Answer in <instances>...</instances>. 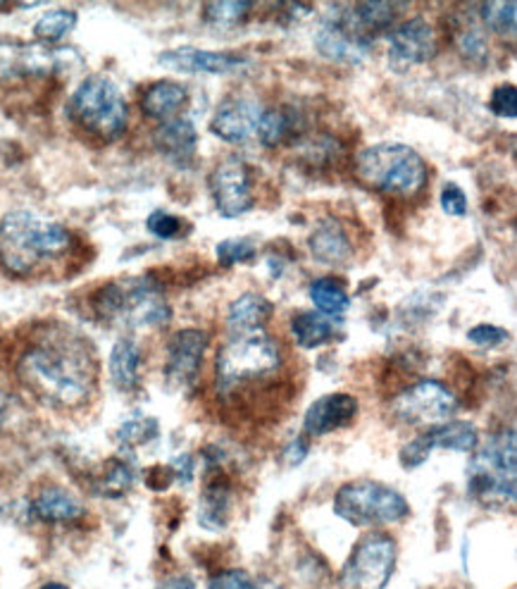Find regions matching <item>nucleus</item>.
Listing matches in <instances>:
<instances>
[{"instance_id":"nucleus-1","label":"nucleus","mask_w":517,"mask_h":589,"mask_svg":"<svg viewBox=\"0 0 517 589\" xmlns=\"http://www.w3.org/2000/svg\"><path fill=\"white\" fill-rule=\"evenodd\" d=\"M24 390L58 411L82 409L99 386V359L89 339L68 328H45L18 359Z\"/></svg>"},{"instance_id":"nucleus-2","label":"nucleus","mask_w":517,"mask_h":589,"mask_svg":"<svg viewBox=\"0 0 517 589\" xmlns=\"http://www.w3.org/2000/svg\"><path fill=\"white\" fill-rule=\"evenodd\" d=\"M467 496L487 510H508L517 494V440L510 425L494 427L469 454Z\"/></svg>"},{"instance_id":"nucleus-3","label":"nucleus","mask_w":517,"mask_h":589,"mask_svg":"<svg viewBox=\"0 0 517 589\" xmlns=\"http://www.w3.org/2000/svg\"><path fill=\"white\" fill-rule=\"evenodd\" d=\"M70 248L68 227L31 210H12L0 220V266L14 277L34 275L43 262L65 256Z\"/></svg>"},{"instance_id":"nucleus-4","label":"nucleus","mask_w":517,"mask_h":589,"mask_svg":"<svg viewBox=\"0 0 517 589\" xmlns=\"http://www.w3.org/2000/svg\"><path fill=\"white\" fill-rule=\"evenodd\" d=\"M285 351L268 332L229 337L215 355L217 399H234L258 382L275 380L285 370Z\"/></svg>"},{"instance_id":"nucleus-5","label":"nucleus","mask_w":517,"mask_h":589,"mask_svg":"<svg viewBox=\"0 0 517 589\" xmlns=\"http://www.w3.org/2000/svg\"><path fill=\"white\" fill-rule=\"evenodd\" d=\"M93 313L105 324L122 330L167 328L172 308L153 277H124L93 293Z\"/></svg>"},{"instance_id":"nucleus-6","label":"nucleus","mask_w":517,"mask_h":589,"mask_svg":"<svg viewBox=\"0 0 517 589\" xmlns=\"http://www.w3.org/2000/svg\"><path fill=\"white\" fill-rule=\"evenodd\" d=\"M353 175L360 184L378 194L413 198L425 192L430 165L413 146L384 142L368 146L355 155Z\"/></svg>"},{"instance_id":"nucleus-7","label":"nucleus","mask_w":517,"mask_h":589,"mask_svg":"<svg viewBox=\"0 0 517 589\" xmlns=\"http://www.w3.org/2000/svg\"><path fill=\"white\" fill-rule=\"evenodd\" d=\"M72 124L101 144H113L127 132L130 107L120 86L105 74H91L68 101Z\"/></svg>"},{"instance_id":"nucleus-8","label":"nucleus","mask_w":517,"mask_h":589,"mask_svg":"<svg viewBox=\"0 0 517 589\" xmlns=\"http://www.w3.org/2000/svg\"><path fill=\"white\" fill-rule=\"evenodd\" d=\"M332 510L343 523L365 527V530L401 525L413 514L409 499L399 489L370 477L341 485L334 494Z\"/></svg>"},{"instance_id":"nucleus-9","label":"nucleus","mask_w":517,"mask_h":589,"mask_svg":"<svg viewBox=\"0 0 517 589\" xmlns=\"http://www.w3.org/2000/svg\"><path fill=\"white\" fill-rule=\"evenodd\" d=\"M461 411V399L448 384L425 378L405 384L389 401V417L403 427H434L453 421Z\"/></svg>"},{"instance_id":"nucleus-10","label":"nucleus","mask_w":517,"mask_h":589,"mask_svg":"<svg viewBox=\"0 0 517 589\" xmlns=\"http://www.w3.org/2000/svg\"><path fill=\"white\" fill-rule=\"evenodd\" d=\"M396 564L399 541L389 533H365L343 561L337 589H386Z\"/></svg>"},{"instance_id":"nucleus-11","label":"nucleus","mask_w":517,"mask_h":589,"mask_svg":"<svg viewBox=\"0 0 517 589\" xmlns=\"http://www.w3.org/2000/svg\"><path fill=\"white\" fill-rule=\"evenodd\" d=\"M208 189L215 210L227 220H237L256 208V173L241 158L217 163L208 177Z\"/></svg>"},{"instance_id":"nucleus-12","label":"nucleus","mask_w":517,"mask_h":589,"mask_svg":"<svg viewBox=\"0 0 517 589\" xmlns=\"http://www.w3.org/2000/svg\"><path fill=\"white\" fill-rule=\"evenodd\" d=\"M208 344V332L198 328H184L169 337L165 351V380L172 390H192L198 382Z\"/></svg>"},{"instance_id":"nucleus-13","label":"nucleus","mask_w":517,"mask_h":589,"mask_svg":"<svg viewBox=\"0 0 517 589\" xmlns=\"http://www.w3.org/2000/svg\"><path fill=\"white\" fill-rule=\"evenodd\" d=\"M312 43H316L318 53L324 60L341 62V65H360L372 51V43L360 39L355 31L343 22L339 6L334 8V14H327V18L320 20Z\"/></svg>"},{"instance_id":"nucleus-14","label":"nucleus","mask_w":517,"mask_h":589,"mask_svg":"<svg viewBox=\"0 0 517 589\" xmlns=\"http://www.w3.org/2000/svg\"><path fill=\"white\" fill-rule=\"evenodd\" d=\"M265 107L248 96H227L217 105V111L210 120V132L223 138L225 144L241 146L256 138L258 124Z\"/></svg>"},{"instance_id":"nucleus-15","label":"nucleus","mask_w":517,"mask_h":589,"mask_svg":"<svg viewBox=\"0 0 517 589\" xmlns=\"http://www.w3.org/2000/svg\"><path fill=\"white\" fill-rule=\"evenodd\" d=\"M389 55L403 65H425L438 55V37L425 18H409L386 31Z\"/></svg>"},{"instance_id":"nucleus-16","label":"nucleus","mask_w":517,"mask_h":589,"mask_svg":"<svg viewBox=\"0 0 517 589\" xmlns=\"http://www.w3.org/2000/svg\"><path fill=\"white\" fill-rule=\"evenodd\" d=\"M360 413V401L353 394L334 392L316 399L303 415V434L308 440H320L327 434L347 430L355 423Z\"/></svg>"},{"instance_id":"nucleus-17","label":"nucleus","mask_w":517,"mask_h":589,"mask_svg":"<svg viewBox=\"0 0 517 589\" xmlns=\"http://www.w3.org/2000/svg\"><path fill=\"white\" fill-rule=\"evenodd\" d=\"M234 485L223 463L206 465V485L198 499V525L208 533H223L231 520Z\"/></svg>"},{"instance_id":"nucleus-18","label":"nucleus","mask_w":517,"mask_h":589,"mask_svg":"<svg viewBox=\"0 0 517 589\" xmlns=\"http://www.w3.org/2000/svg\"><path fill=\"white\" fill-rule=\"evenodd\" d=\"M158 65L186 74H234L248 68V60L237 53L203 51L194 49V45H182V49L161 53Z\"/></svg>"},{"instance_id":"nucleus-19","label":"nucleus","mask_w":517,"mask_h":589,"mask_svg":"<svg viewBox=\"0 0 517 589\" xmlns=\"http://www.w3.org/2000/svg\"><path fill=\"white\" fill-rule=\"evenodd\" d=\"M153 144L163 158L177 167H189L196 161L198 151V132L196 124L186 117H175L161 122V127L153 134Z\"/></svg>"},{"instance_id":"nucleus-20","label":"nucleus","mask_w":517,"mask_h":589,"mask_svg":"<svg viewBox=\"0 0 517 589\" xmlns=\"http://www.w3.org/2000/svg\"><path fill=\"white\" fill-rule=\"evenodd\" d=\"M308 251L322 266L341 268L353 258V241L349 229L337 217H327L308 237Z\"/></svg>"},{"instance_id":"nucleus-21","label":"nucleus","mask_w":517,"mask_h":589,"mask_svg":"<svg viewBox=\"0 0 517 589\" xmlns=\"http://www.w3.org/2000/svg\"><path fill=\"white\" fill-rule=\"evenodd\" d=\"M275 316V303L265 299L262 293L246 291L234 299L227 310V332L229 337L268 332V324Z\"/></svg>"},{"instance_id":"nucleus-22","label":"nucleus","mask_w":517,"mask_h":589,"mask_svg":"<svg viewBox=\"0 0 517 589\" xmlns=\"http://www.w3.org/2000/svg\"><path fill=\"white\" fill-rule=\"evenodd\" d=\"M306 130L303 115L299 111H293L289 105H279V107H265L260 124H258V134L256 138L265 148H281L296 144Z\"/></svg>"},{"instance_id":"nucleus-23","label":"nucleus","mask_w":517,"mask_h":589,"mask_svg":"<svg viewBox=\"0 0 517 589\" xmlns=\"http://www.w3.org/2000/svg\"><path fill=\"white\" fill-rule=\"evenodd\" d=\"M31 514L43 523L65 525V523L82 520L86 508L80 502V496H74L72 492L62 489L58 485H51V487H43L34 496V502H31Z\"/></svg>"},{"instance_id":"nucleus-24","label":"nucleus","mask_w":517,"mask_h":589,"mask_svg":"<svg viewBox=\"0 0 517 589\" xmlns=\"http://www.w3.org/2000/svg\"><path fill=\"white\" fill-rule=\"evenodd\" d=\"M186 105H189V91L172 80L153 82L151 86H146L144 96H141V113L161 122L179 117Z\"/></svg>"},{"instance_id":"nucleus-25","label":"nucleus","mask_w":517,"mask_h":589,"mask_svg":"<svg viewBox=\"0 0 517 589\" xmlns=\"http://www.w3.org/2000/svg\"><path fill=\"white\" fill-rule=\"evenodd\" d=\"M141 368H144V351H141L136 341L130 337L115 341L107 359V372L115 390L134 392L141 384Z\"/></svg>"},{"instance_id":"nucleus-26","label":"nucleus","mask_w":517,"mask_h":589,"mask_svg":"<svg viewBox=\"0 0 517 589\" xmlns=\"http://www.w3.org/2000/svg\"><path fill=\"white\" fill-rule=\"evenodd\" d=\"M339 328L341 320L327 318L318 310H299L291 318V337L296 341V347L301 349H320L332 344L334 339H339Z\"/></svg>"},{"instance_id":"nucleus-27","label":"nucleus","mask_w":517,"mask_h":589,"mask_svg":"<svg viewBox=\"0 0 517 589\" xmlns=\"http://www.w3.org/2000/svg\"><path fill=\"white\" fill-rule=\"evenodd\" d=\"M427 440L432 444V448H446V452H458V454H475V448L479 446V430L467 423V421H453L442 423V425H434L425 430Z\"/></svg>"},{"instance_id":"nucleus-28","label":"nucleus","mask_w":517,"mask_h":589,"mask_svg":"<svg viewBox=\"0 0 517 589\" xmlns=\"http://www.w3.org/2000/svg\"><path fill=\"white\" fill-rule=\"evenodd\" d=\"M136 483V473L130 461L124 458H110L103 463L101 473L93 477V494L103 496V499H120L127 494Z\"/></svg>"},{"instance_id":"nucleus-29","label":"nucleus","mask_w":517,"mask_h":589,"mask_svg":"<svg viewBox=\"0 0 517 589\" xmlns=\"http://www.w3.org/2000/svg\"><path fill=\"white\" fill-rule=\"evenodd\" d=\"M308 297L312 303H316L318 313L334 318V320H341L351 308V297H349L347 287H343L334 277H320L316 279V282H310Z\"/></svg>"},{"instance_id":"nucleus-30","label":"nucleus","mask_w":517,"mask_h":589,"mask_svg":"<svg viewBox=\"0 0 517 589\" xmlns=\"http://www.w3.org/2000/svg\"><path fill=\"white\" fill-rule=\"evenodd\" d=\"M451 39L456 51L461 53L463 60H467L469 65H484L489 60V41L487 31L473 20H461L456 27L451 29Z\"/></svg>"},{"instance_id":"nucleus-31","label":"nucleus","mask_w":517,"mask_h":589,"mask_svg":"<svg viewBox=\"0 0 517 589\" xmlns=\"http://www.w3.org/2000/svg\"><path fill=\"white\" fill-rule=\"evenodd\" d=\"M254 8L256 3H248V0H217V3L203 6V20L213 29H234L248 20Z\"/></svg>"},{"instance_id":"nucleus-32","label":"nucleus","mask_w":517,"mask_h":589,"mask_svg":"<svg viewBox=\"0 0 517 589\" xmlns=\"http://www.w3.org/2000/svg\"><path fill=\"white\" fill-rule=\"evenodd\" d=\"M479 10V22L484 29H489L492 34L500 39H513L515 37V24H517V3L515 0H500V3H484L477 6Z\"/></svg>"},{"instance_id":"nucleus-33","label":"nucleus","mask_w":517,"mask_h":589,"mask_svg":"<svg viewBox=\"0 0 517 589\" xmlns=\"http://www.w3.org/2000/svg\"><path fill=\"white\" fill-rule=\"evenodd\" d=\"M76 22H80V18H76L74 10H62V8L51 10V12H45L43 18H39V22L34 24V37L43 45H55L72 34V31L76 29Z\"/></svg>"},{"instance_id":"nucleus-34","label":"nucleus","mask_w":517,"mask_h":589,"mask_svg":"<svg viewBox=\"0 0 517 589\" xmlns=\"http://www.w3.org/2000/svg\"><path fill=\"white\" fill-rule=\"evenodd\" d=\"M158 434H161V423L155 421V417L138 415V417H132V421L120 425L115 440L122 448H138V446L153 442L155 437H158Z\"/></svg>"},{"instance_id":"nucleus-35","label":"nucleus","mask_w":517,"mask_h":589,"mask_svg":"<svg viewBox=\"0 0 517 589\" xmlns=\"http://www.w3.org/2000/svg\"><path fill=\"white\" fill-rule=\"evenodd\" d=\"M215 256L223 268L246 266V262L256 260L258 246L250 239H225L215 246Z\"/></svg>"},{"instance_id":"nucleus-36","label":"nucleus","mask_w":517,"mask_h":589,"mask_svg":"<svg viewBox=\"0 0 517 589\" xmlns=\"http://www.w3.org/2000/svg\"><path fill=\"white\" fill-rule=\"evenodd\" d=\"M146 227L153 237H158L163 241H169V239H179L186 235V223L182 220V217L177 215H172L167 210H153L148 215V220H146Z\"/></svg>"},{"instance_id":"nucleus-37","label":"nucleus","mask_w":517,"mask_h":589,"mask_svg":"<svg viewBox=\"0 0 517 589\" xmlns=\"http://www.w3.org/2000/svg\"><path fill=\"white\" fill-rule=\"evenodd\" d=\"M432 454H434V448H432V444L427 440V434L420 432L417 437L409 440L401 446L399 463H401L403 471H417L432 458Z\"/></svg>"},{"instance_id":"nucleus-38","label":"nucleus","mask_w":517,"mask_h":589,"mask_svg":"<svg viewBox=\"0 0 517 589\" xmlns=\"http://www.w3.org/2000/svg\"><path fill=\"white\" fill-rule=\"evenodd\" d=\"M508 339H510L508 330L498 328V324H489V322L475 324L473 330H467V341L477 349H498V347H504Z\"/></svg>"},{"instance_id":"nucleus-39","label":"nucleus","mask_w":517,"mask_h":589,"mask_svg":"<svg viewBox=\"0 0 517 589\" xmlns=\"http://www.w3.org/2000/svg\"><path fill=\"white\" fill-rule=\"evenodd\" d=\"M208 589H256V578L244 568H225L210 576Z\"/></svg>"},{"instance_id":"nucleus-40","label":"nucleus","mask_w":517,"mask_h":589,"mask_svg":"<svg viewBox=\"0 0 517 589\" xmlns=\"http://www.w3.org/2000/svg\"><path fill=\"white\" fill-rule=\"evenodd\" d=\"M489 111L496 117H517V89L513 84H500L494 89L492 99H489Z\"/></svg>"},{"instance_id":"nucleus-41","label":"nucleus","mask_w":517,"mask_h":589,"mask_svg":"<svg viewBox=\"0 0 517 589\" xmlns=\"http://www.w3.org/2000/svg\"><path fill=\"white\" fill-rule=\"evenodd\" d=\"M438 200H442V208L446 215H451V217H465L467 215V196L458 184H453V182L444 184Z\"/></svg>"},{"instance_id":"nucleus-42","label":"nucleus","mask_w":517,"mask_h":589,"mask_svg":"<svg viewBox=\"0 0 517 589\" xmlns=\"http://www.w3.org/2000/svg\"><path fill=\"white\" fill-rule=\"evenodd\" d=\"M169 471L175 475V483H179L182 487H189L196 477V456L179 454L169 463Z\"/></svg>"},{"instance_id":"nucleus-43","label":"nucleus","mask_w":517,"mask_h":589,"mask_svg":"<svg viewBox=\"0 0 517 589\" xmlns=\"http://www.w3.org/2000/svg\"><path fill=\"white\" fill-rule=\"evenodd\" d=\"M308 452H310V440L306 437V434H299V437H293L285 446V452H281V458H285V463L289 465V468H296V465H301L306 461Z\"/></svg>"},{"instance_id":"nucleus-44","label":"nucleus","mask_w":517,"mask_h":589,"mask_svg":"<svg viewBox=\"0 0 517 589\" xmlns=\"http://www.w3.org/2000/svg\"><path fill=\"white\" fill-rule=\"evenodd\" d=\"M155 589H196V582L189 576H172Z\"/></svg>"},{"instance_id":"nucleus-45","label":"nucleus","mask_w":517,"mask_h":589,"mask_svg":"<svg viewBox=\"0 0 517 589\" xmlns=\"http://www.w3.org/2000/svg\"><path fill=\"white\" fill-rule=\"evenodd\" d=\"M10 415H12V399L6 392H0V430L8 425Z\"/></svg>"},{"instance_id":"nucleus-46","label":"nucleus","mask_w":517,"mask_h":589,"mask_svg":"<svg viewBox=\"0 0 517 589\" xmlns=\"http://www.w3.org/2000/svg\"><path fill=\"white\" fill-rule=\"evenodd\" d=\"M256 589H287V587L275 580H256Z\"/></svg>"},{"instance_id":"nucleus-47","label":"nucleus","mask_w":517,"mask_h":589,"mask_svg":"<svg viewBox=\"0 0 517 589\" xmlns=\"http://www.w3.org/2000/svg\"><path fill=\"white\" fill-rule=\"evenodd\" d=\"M39 589H70L68 585H62V582H45V585H41Z\"/></svg>"},{"instance_id":"nucleus-48","label":"nucleus","mask_w":517,"mask_h":589,"mask_svg":"<svg viewBox=\"0 0 517 589\" xmlns=\"http://www.w3.org/2000/svg\"><path fill=\"white\" fill-rule=\"evenodd\" d=\"M12 6H0V12H6V10H10Z\"/></svg>"}]
</instances>
